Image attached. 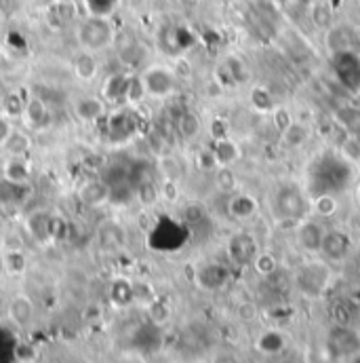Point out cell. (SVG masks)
Wrapping results in <instances>:
<instances>
[{
    "mask_svg": "<svg viewBox=\"0 0 360 363\" xmlns=\"http://www.w3.org/2000/svg\"><path fill=\"white\" fill-rule=\"evenodd\" d=\"M272 114H274V125L278 127V131H280V133H282V131H284L286 127H289V125L293 123L291 114L286 112L284 108H276V110H274Z\"/></svg>",
    "mask_w": 360,
    "mask_h": 363,
    "instance_id": "obj_38",
    "label": "cell"
},
{
    "mask_svg": "<svg viewBox=\"0 0 360 363\" xmlns=\"http://www.w3.org/2000/svg\"><path fill=\"white\" fill-rule=\"evenodd\" d=\"M135 190V201H139L143 207H152L161 201V186H156L152 180H139L133 184Z\"/></svg>",
    "mask_w": 360,
    "mask_h": 363,
    "instance_id": "obj_21",
    "label": "cell"
},
{
    "mask_svg": "<svg viewBox=\"0 0 360 363\" xmlns=\"http://www.w3.org/2000/svg\"><path fill=\"white\" fill-rule=\"evenodd\" d=\"M228 254L236 264H249L255 260V256L259 254L257 249V241L249 235V233H238L230 239L228 243Z\"/></svg>",
    "mask_w": 360,
    "mask_h": 363,
    "instance_id": "obj_8",
    "label": "cell"
},
{
    "mask_svg": "<svg viewBox=\"0 0 360 363\" xmlns=\"http://www.w3.org/2000/svg\"><path fill=\"white\" fill-rule=\"evenodd\" d=\"M310 203H312V215L327 217L337 211V199H335V194H329V192L310 196Z\"/></svg>",
    "mask_w": 360,
    "mask_h": 363,
    "instance_id": "obj_25",
    "label": "cell"
},
{
    "mask_svg": "<svg viewBox=\"0 0 360 363\" xmlns=\"http://www.w3.org/2000/svg\"><path fill=\"white\" fill-rule=\"evenodd\" d=\"M257 209H259V203L249 192H238L228 201V213L234 217V220H247V217H251Z\"/></svg>",
    "mask_w": 360,
    "mask_h": 363,
    "instance_id": "obj_18",
    "label": "cell"
},
{
    "mask_svg": "<svg viewBox=\"0 0 360 363\" xmlns=\"http://www.w3.org/2000/svg\"><path fill=\"white\" fill-rule=\"evenodd\" d=\"M112 300H114V304H118V307L131 304V302H133V285H131L129 281H124V279L116 281V283L112 285Z\"/></svg>",
    "mask_w": 360,
    "mask_h": 363,
    "instance_id": "obj_30",
    "label": "cell"
},
{
    "mask_svg": "<svg viewBox=\"0 0 360 363\" xmlns=\"http://www.w3.org/2000/svg\"><path fill=\"white\" fill-rule=\"evenodd\" d=\"M211 133H213V137H215V139L230 137V135H228V123H226V121H222V118H215V121L211 123Z\"/></svg>",
    "mask_w": 360,
    "mask_h": 363,
    "instance_id": "obj_41",
    "label": "cell"
},
{
    "mask_svg": "<svg viewBox=\"0 0 360 363\" xmlns=\"http://www.w3.org/2000/svg\"><path fill=\"white\" fill-rule=\"evenodd\" d=\"M11 131H13L11 121H9L7 116L0 114V148H3V144H5V139L9 137V133H11Z\"/></svg>",
    "mask_w": 360,
    "mask_h": 363,
    "instance_id": "obj_43",
    "label": "cell"
},
{
    "mask_svg": "<svg viewBox=\"0 0 360 363\" xmlns=\"http://www.w3.org/2000/svg\"><path fill=\"white\" fill-rule=\"evenodd\" d=\"M24 106H26V100H22L19 93H15V91L5 93L3 104H0V114L7 116L9 121H13V118L24 114Z\"/></svg>",
    "mask_w": 360,
    "mask_h": 363,
    "instance_id": "obj_24",
    "label": "cell"
},
{
    "mask_svg": "<svg viewBox=\"0 0 360 363\" xmlns=\"http://www.w3.org/2000/svg\"><path fill=\"white\" fill-rule=\"evenodd\" d=\"M13 249H24V241L19 235L11 233L3 239V252H13Z\"/></svg>",
    "mask_w": 360,
    "mask_h": 363,
    "instance_id": "obj_42",
    "label": "cell"
},
{
    "mask_svg": "<svg viewBox=\"0 0 360 363\" xmlns=\"http://www.w3.org/2000/svg\"><path fill=\"white\" fill-rule=\"evenodd\" d=\"M282 139L286 141V146L297 148V146H302V144L308 139V127H304L302 123L293 121L289 127L282 131Z\"/></svg>",
    "mask_w": 360,
    "mask_h": 363,
    "instance_id": "obj_27",
    "label": "cell"
},
{
    "mask_svg": "<svg viewBox=\"0 0 360 363\" xmlns=\"http://www.w3.org/2000/svg\"><path fill=\"white\" fill-rule=\"evenodd\" d=\"M3 98H5V91H3V89H0V104H3Z\"/></svg>",
    "mask_w": 360,
    "mask_h": 363,
    "instance_id": "obj_46",
    "label": "cell"
},
{
    "mask_svg": "<svg viewBox=\"0 0 360 363\" xmlns=\"http://www.w3.org/2000/svg\"><path fill=\"white\" fill-rule=\"evenodd\" d=\"M179 196V188L175 180H165V184L161 186V199L165 201H177Z\"/></svg>",
    "mask_w": 360,
    "mask_h": 363,
    "instance_id": "obj_39",
    "label": "cell"
},
{
    "mask_svg": "<svg viewBox=\"0 0 360 363\" xmlns=\"http://www.w3.org/2000/svg\"><path fill=\"white\" fill-rule=\"evenodd\" d=\"M150 317H152L156 323H163V321L169 317V309H167L163 302H158V300L154 302V300H152V302H150Z\"/></svg>",
    "mask_w": 360,
    "mask_h": 363,
    "instance_id": "obj_40",
    "label": "cell"
},
{
    "mask_svg": "<svg viewBox=\"0 0 360 363\" xmlns=\"http://www.w3.org/2000/svg\"><path fill=\"white\" fill-rule=\"evenodd\" d=\"M215 184H218L222 192H232L236 186V176L232 167H218V171H215Z\"/></svg>",
    "mask_w": 360,
    "mask_h": 363,
    "instance_id": "obj_34",
    "label": "cell"
},
{
    "mask_svg": "<svg viewBox=\"0 0 360 363\" xmlns=\"http://www.w3.org/2000/svg\"><path fill=\"white\" fill-rule=\"evenodd\" d=\"M352 249V241L347 237V233L339 231V229H331L325 231L322 243H320V254L329 260V262H341Z\"/></svg>",
    "mask_w": 360,
    "mask_h": 363,
    "instance_id": "obj_7",
    "label": "cell"
},
{
    "mask_svg": "<svg viewBox=\"0 0 360 363\" xmlns=\"http://www.w3.org/2000/svg\"><path fill=\"white\" fill-rule=\"evenodd\" d=\"M139 77H141L143 89H146V95L152 98V100H165L177 87L175 70L167 68V65H161V63H154V65L146 68Z\"/></svg>",
    "mask_w": 360,
    "mask_h": 363,
    "instance_id": "obj_3",
    "label": "cell"
},
{
    "mask_svg": "<svg viewBox=\"0 0 360 363\" xmlns=\"http://www.w3.org/2000/svg\"><path fill=\"white\" fill-rule=\"evenodd\" d=\"M251 104L259 112H274L278 108L276 102H274V98L270 95V91L265 87H253V91H251Z\"/></svg>",
    "mask_w": 360,
    "mask_h": 363,
    "instance_id": "obj_29",
    "label": "cell"
},
{
    "mask_svg": "<svg viewBox=\"0 0 360 363\" xmlns=\"http://www.w3.org/2000/svg\"><path fill=\"white\" fill-rule=\"evenodd\" d=\"M327 348L333 357H352L360 350V338L345 325H337L327 336Z\"/></svg>",
    "mask_w": 360,
    "mask_h": 363,
    "instance_id": "obj_5",
    "label": "cell"
},
{
    "mask_svg": "<svg viewBox=\"0 0 360 363\" xmlns=\"http://www.w3.org/2000/svg\"><path fill=\"white\" fill-rule=\"evenodd\" d=\"M272 215L276 222L286 224H300L302 220L312 215V203L310 199L293 184H282L274 190L272 196Z\"/></svg>",
    "mask_w": 360,
    "mask_h": 363,
    "instance_id": "obj_1",
    "label": "cell"
},
{
    "mask_svg": "<svg viewBox=\"0 0 360 363\" xmlns=\"http://www.w3.org/2000/svg\"><path fill=\"white\" fill-rule=\"evenodd\" d=\"M310 20L314 22L316 28H329L331 22H333V9L329 3H325V0H318V3H314L310 7Z\"/></svg>",
    "mask_w": 360,
    "mask_h": 363,
    "instance_id": "obj_26",
    "label": "cell"
},
{
    "mask_svg": "<svg viewBox=\"0 0 360 363\" xmlns=\"http://www.w3.org/2000/svg\"><path fill=\"white\" fill-rule=\"evenodd\" d=\"M87 13L89 15H97V17H110L116 7L120 5V0H83Z\"/></svg>",
    "mask_w": 360,
    "mask_h": 363,
    "instance_id": "obj_28",
    "label": "cell"
},
{
    "mask_svg": "<svg viewBox=\"0 0 360 363\" xmlns=\"http://www.w3.org/2000/svg\"><path fill=\"white\" fill-rule=\"evenodd\" d=\"M161 169H163V173H165V180H179V176H181V169H179V163L173 159V157H165L163 161H161Z\"/></svg>",
    "mask_w": 360,
    "mask_h": 363,
    "instance_id": "obj_37",
    "label": "cell"
},
{
    "mask_svg": "<svg viewBox=\"0 0 360 363\" xmlns=\"http://www.w3.org/2000/svg\"><path fill=\"white\" fill-rule=\"evenodd\" d=\"M177 129H179V135L183 137V139H194V137H198V133H200V129H202V123H200V118H198V114L196 112H183L181 116H179V121H177Z\"/></svg>",
    "mask_w": 360,
    "mask_h": 363,
    "instance_id": "obj_22",
    "label": "cell"
},
{
    "mask_svg": "<svg viewBox=\"0 0 360 363\" xmlns=\"http://www.w3.org/2000/svg\"><path fill=\"white\" fill-rule=\"evenodd\" d=\"M280 363H300V361H297V359H291V357H289V359H282Z\"/></svg>",
    "mask_w": 360,
    "mask_h": 363,
    "instance_id": "obj_44",
    "label": "cell"
},
{
    "mask_svg": "<svg viewBox=\"0 0 360 363\" xmlns=\"http://www.w3.org/2000/svg\"><path fill=\"white\" fill-rule=\"evenodd\" d=\"M79 196L85 205H93V207L104 205L110 201V184L104 180H89L81 186Z\"/></svg>",
    "mask_w": 360,
    "mask_h": 363,
    "instance_id": "obj_17",
    "label": "cell"
},
{
    "mask_svg": "<svg viewBox=\"0 0 360 363\" xmlns=\"http://www.w3.org/2000/svg\"><path fill=\"white\" fill-rule=\"evenodd\" d=\"M74 75L83 83H91V81L97 79V75H99V61H97L95 53L81 51L76 55V59H74Z\"/></svg>",
    "mask_w": 360,
    "mask_h": 363,
    "instance_id": "obj_19",
    "label": "cell"
},
{
    "mask_svg": "<svg viewBox=\"0 0 360 363\" xmlns=\"http://www.w3.org/2000/svg\"><path fill=\"white\" fill-rule=\"evenodd\" d=\"M253 264H255V270H257L261 277H270V275L278 268L276 258H274L272 254H268V252H259V254L255 256Z\"/></svg>",
    "mask_w": 360,
    "mask_h": 363,
    "instance_id": "obj_35",
    "label": "cell"
},
{
    "mask_svg": "<svg viewBox=\"0 0 360 363\" xmlns=\"http://www.w3.org/2000/svg\"><path fill=\"white\" fill-rule=\"evenodd\" d=\"M28 231L38 243H49L53 239V215L47 211H34L28 217Z\"/></svg>",
    "mask_w": 360,
    "mask_h": 363,
    "instance_id": "obj_16",
    "label": "cell"
},
{
    "mask_svg": "<svg viewBox=\"0 0 360 363\" xmlns=\"http://www.w3.org/2000/svg\"><path fill=\"white\" fill-rule=\"evenodd\" d=\"M322 237H325V229L320 226L318 220H314L312 215L297 224V243L306 252H320Z\"/></svg>",
    "mask_w": 360,
    "mask_h": 363,
    "instance_id": "obj_9",
    "label": "cell"
},
{
    "mask_svg": "<svg viewBox=\"0 0 360 363\" xmlns=\"http://www.w3.org/2000/svg\"><path fill=\"white\" fill-rule=\"evenodd\" d=\"M213 157L218 167H232L238 159H240V148L238 144L230 137H222V139H215L213 144Z\"/></svg>",
    "mask_w": 360,
    "mask_h": 363,
    "instance_id": "obj_15",
    "label": "cell"
},
{
    "mask_svg": "<svg viewBox=\"0 0 360 363\" xmlns=\"http://www.w3.org/2000/svg\"><path fill=\"white\" fill-rule=\"evenodd\" d=\"M282 346H284V336L280 332H274L272 330V332H265L259 338V348L263 353H268V355H274V353L282 350Z\"/></svg>",
    "mask_w": 360,
    "mask_h": 363,
    "instance_id": "obj_32",
    "label": "cell"
},
{
    "mask_svg": "<svg viewBox=\"0 0 360 363\" xmlns=\"http://www.w3.org/2000/svg\"><path fill=\"white\" fill-rule=\"evenodd\" d=\"M356 201H358V207H360V186H358V190H356Z\"/></svg>",
    "mask_w": 360,
    "mask_h": 363,
    "instance_id": "obj_45",
    "label": "cell"
},
{
    "mask_svg": "<svg viewBox=\"0 0 360 363\" xmlns=\"http://www.w3.org/2000/svg\"><path fill=\"white\" fill-rule=\"evenodd\" d=\"M32 144L34 141H32V135L30 133L13 129L9 133V137L5 139V144H3V150L9 153L11 157H28L30 150H32Z\"/></svg>",
    "mask_w": 360,
    "mask_h": 363,
    "instance_id": "obj_20",
    "label": "cell"
},
{
    "mask_svg": "<svg viewBox=\"0 0 360 363\" xmlns=\"http://www.w3.org/2000/svg\"><path fill=\"white\" fill-rule=\"evenodd\" d=\"M19 184H13L9 180H0V205H17V192H19Z\"/></svg>",
    "mask_w": 360,
    "mask_h": 363,
    "instance_id": "obj_36",
    "label": "cell"
},
{
    "mask_svg": "<svg viewBox=\"0 0 360 363\" xmlns=\"http://www.w3.org/2000/svg\"><path fill=\"white\" fill-rule=\"evenodd\" d=\"M331 272L329 266L322 262H308L297 270V287L306 296H320L325 292V287L329 285Z\"/></svg>",
    "mask_w": 360,
    "mask_h": 363,
    "instance_id": "obj_4",
    "label": "cell"
},
{
    "mask_svg": "<svg viewBox=\"0 0 360 363\" xmlns=\"http://www.w3.org/2000/svg\"><path fill=\"white\" fill-rule=\"evenodd\" d=\"M129 81L131 75H124V72H116V75H110L101 87V98L106 102H126V89H129Z\"/></svg>",
    "mask_w": 360,
    "mask_h": 363,
    "instance_id": "obj_14",
    "label": "cell"
},
{
    "mask_svg": "<svg viewBox=\"0 0 360 363\" xmlns=\"http://www.w3.org/2000/svg\"><path fill=\"white\" fill-rule=\"evenodd\" d=\"M76 38L83 51L99 53L104 49H110L116 43V30L110 17L87 15L76 28Z\"/></svg>",
    "mask_w": 360,
    "mask_h": 363,
    "instance_id": "obj_2",
    "label": "cell"
},
{
    "mask_svg": "<svg viewBox=\"0 0 360 363\" xmlns=\"http://www.w3.org/2000/svg\"><path fill=\"white\" fill-rule=\"evenodd\" d=\"M74 15V7L67 5V3H55L51 9H49V22H53V26H63L72 20Z\"/></svg>",
    "mask_w": 360,
    "mask_h": 363,
    "instance_id": "obj_31",
    "label": "cell"
},
{
    "mask_svg": "<svg viewBox=\"0 0 360 363\" xmlns=\"http://www.w3.org/2000/svg\"><path fill=\"white\" fill-rule=\"evenodd\" d=\"M143 100H148V95H146V89H143L141 77L139 75H131L129 89H126V102L129 104H141Z\"/></svg>",
    "mask_w": 360,
    "mask_h": 363,
    "instance_id": "obj_33",
    "label": "cell"
},
{
    "mask_svg": "<svg viewBox=\"0 0 360 363\" xmlns=\"http://www.w3.org/2000/svg\"><path fill=\"white\" fill-rule=\"evenodd\" d=\"M3 178L13 184L28 186L32 180V165L26 157H9L3 165Z\"/></svg>",
    "mask_w": 360,
    "mask_h": 363,
    "instance_id": "obj_12",
    "label": "cell"
},
{
    "mask_svg": "<svg viewBox=\"0 0 360 363\" xmlns=\"http://www.w3.org/2000/svg\"><path fill=\"white\" fill-rule=\"evenodd\" d=\"M352 363H360V357H356V359H354Z\"/></svg>",
    "mask_w": 360,
    "mask_h": 363,
    "instance_id": "obj_47",
    "label": "cell"
},
{
    "mask_svg": "<svg viewBox=\"0 0 360 363\" xmlns=\"http://www.w3.org/2000/svg\"><path fill=\"white\" fill-rule=\"evenodd\" d=\"M228 277H230L228 268L222 266V264H218V262L204 264V266L198 270V275H196L198 285H200L202 289H208V292H215V289L224 287L226 281H228Z\"/></svg>",
    "mask_w": 360,
    "mask_h": 363,
    "instance_id": "obj_11",
    "label": "cell"
},
{
    "mask_svg": "<svg viewBox=\"0 0 360 363\" xmlns=\"http://www.w3.org/2000/svg\"><path fill=\"white\" fill-rule=\"evenodd\" d=\"M24 121L26 125L32 129V131H44L47 127H51L53 123V114H51V106L32 93V98L26 100V106H24Z\"/></svg>",
    "mask_w": 360,
    "mask_h": 363,
    "instance_id": "obj_6",
    "label": "cell"
},
{
    "mask_svg": "<svg viewBox=\"0 0 360 363\" xmlns=\"http://www.w3.org/2000/svg\"><path fill=\"white\" fill-rule=\"evenodd\" d=\"M7 313H9V319H11L13 325H17V327H28V325L32 323V319H34V302H32L28 296L17 294V296L11 298Z\"/></svg>",
    "mask_w": 360,
    "mask_h": 363,
    "instance_id": "obj_13",
    "label": "cell"
},
{
    "mask_svg": "<svg viewBox=\"0 0 360 363\" xmlns=\"http://www.w3.org/2000/svg\"><path fill=\"white\" fill-rule=\"evenodd\" d=\"M3 266L9 275H24L28 268V258L24 249H13V252H3Z\"/></svg>",
    "mask_w": 360,
    "mask_h": 363,
    "instance_id": "obj_23",
    "label": "cell"
},
{
    "mask_svg": "<svg viewBox=\"0 0 360 363\" xmlns=\"http://www.w3.org/2000/svg\"><path fill=\"white\" fill-rule=\"evenodd\" d=\"M74 114L81 123H97L106 116V100L87 95L74 102Z\"/></svg>",
    "mask_w": 360,
    "mask_h": 363,
    "instance_id": "obj_10",
    "label": "cell"
}]
</instances>
